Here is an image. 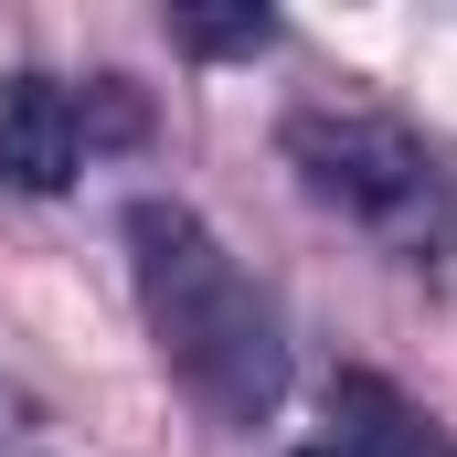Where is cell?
Returning a JSON list of instances; mask_svg holds the SVG:
<instances>
[{
	"mask_svg": "<svg viewBox=\"0 0 457 457\" xmlns=\"http://www.w3.org/2000/svg\"><path fill=\"white\" fill-rule=\"evenodd\" d=\"M86 138H138V96H128V75H96L86 86V107H75Z\"/></svg>",
	"mask_w": 457,
	"mask_h": 457,
	"instance_id": "8992f818",
	"label": "cell"
},
{
	"mask_svg": "<svg viewBox=\"0 0 457 457\" xmlns=\"http://www.w3.org/2000/svg\"><path fill=\"white\" fill-rule=\"evenodd\" d=\"M170 32H181L192 54H255V43H277L266 11H170Z\"/></svg>",
	"mask_w": 457,
	"mask_h": 457,
	"instance_id": "5b68a950",
	"label": "cell"
},
{
	"mask_svg": "<svg viewBox=\"0 0 457 457\" xmlns=\"http://www.w3.org/2000/svg\"><path fill=\"white\" fill-rule=\"evenodd\" d=\"M298 457H341V447H298Z\"/></svg>",
	"mask_w": 457,
	"mask_h": 457,
	"instance_id": "52a82bcc",
	"label": "cell"
},
{
	"mask_svg": "<svg viewBox=\"0 0 457 457\" xmlns=\"http://www.w3.org/2000/svg\"><path fill=\"white\" fill-rule=\"evenodd\" d=\"M330 426H341V457H457L394 383H372V372H341L330 383Z\"/></svg>",
	"mask_w": 457,
	"mask_h": 457,
	"instance_id": "277c9868",
	"label": "cell"
},
{
	"mask_svg": "<svg viewBox=\"0 0 457 457\" xmlns=\"http://www.w3.org/2000/svg\"><path fill=\"white\" fill-rule=\"evenodd\" d=\"M287 170L341 224L383 234L404 266H457V181L415 128H394L372 107H298L287 117Z\"/></svg>",
	"mask_w": 457,
	"mask_h": 457,
	"instance_id": "7a4b0ae2",
	"label": "cell"
},
{
	"mask_svg": "<svg viewBox=\"0 0 457 457\" xmlns=\"http://www.w3.org/2000/svg\"><path fill=\"white\" fill-rule=\"evenodd\" d=\"M86 160V128H75V96L54 75H11L0 86V181L11 192H64Z\"/></svg>",
	"mask_w": 457,
	"mask_h": 457,
	"instance_id": "3957f363",
	"label": "cell"
},
{
	"mask_svg": "<svg viewBox=\"0 0 457 457\" xmlns=\"http://www.w3.org/2000/svg\"><path fill=\"white\" fill-rule=\"evenodd\" d=\"M128 266H138V309H149L160 361H170L224 426L277 415V394H287V341H277V309L255 298V277L213 245V224H203L192 203H128Z\"/></svg>",
	"mask_w": 457,
	"mask_h": 457,
	"instance_id": "6da1fadb",
	"label": "cell"
}]
</instances>
